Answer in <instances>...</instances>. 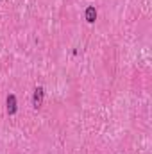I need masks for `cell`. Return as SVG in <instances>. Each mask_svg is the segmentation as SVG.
Listing matches in <instances>:
<instances>
[{
	"mask_svg": "<svg viewBox=\"0 0 152 154\" xmlns=\"http://www.w3.org/2000/svg\"><path fill=\"white\" fill-rule=\"evenodd\" d=\"M43 95H45V91H43V88L38 86L36 90H34V95H32V106L39 109L41 108V104H43Z\"/></svg>",
	"mask_w": 152,
	"mask_h": 154,
	"instance_id": "6da1fadb",
	"label": "cell"
},
{
	"mask_svg": "<svg viewBox=\"0 0 152 154\" xmlns=\"http://www.w3.org/2000/svg\"><path fill=\"white\" fill-rule=\"evenodd\" d=\"M16 109H18V106H16V97H14L13 93H9V95H7V113H9V115H14Z\"/></svg>",
	"mask_w": 152,
	"mask_h": 154,
	"instance_id": "7a4b0ae2",
	"label": "cell"
},
{
	"mask_svg": "<svg viewBox=\"0 0 152 154\" xmlns=\"http://www.w3.org/2000/svg\"><path fill=\"white\" fill-rule=\"evenodd\" d=\"M84 16H86V22H88V23H93V22L97 20V9H95L93 5H90V7L86 9Z\"/></svg>",
	"mask_w": 152,
	"mask_h": 154,
	"instance_id": "3957f363",
	"label": "cell"
}]
</instances>
